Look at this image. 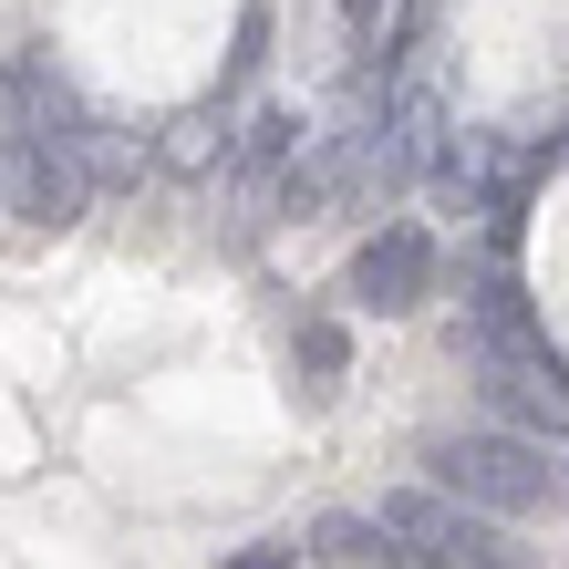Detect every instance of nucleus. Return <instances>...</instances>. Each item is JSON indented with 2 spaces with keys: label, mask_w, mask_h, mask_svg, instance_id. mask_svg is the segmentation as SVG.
<instances>
[{
  "label": "nucleus",
  "mask_w": 569,
  "mask_h": 569,
  "mask_svg": "<svg viewBox=\"0 0 569 569\" xmlns=\"http://www.w3.org/2000/svg\"><path fill=\"white\" fill-rule=\"evenodd\" d=\"M218 156H228V104H187L177 124L156 136V166L177 187H197V177H218Z\"/></svg>",
  "instance_id": "0eeeda50"
},
{
  "label": "nucleus",
  "mask_w": 569,
  "mask_h": 569,
  "mask_svg": "<svg viewBox=\"0 0 569 569\" xmlns=\"http://www.w3.org/2000/svg\"><path fill=\"white\" fill-rule=\"evenodd\" d=\"M311 146V114L300 104H259L249 124H228V156H218V177L239 187V197H270L280 187V166Z\"/></svg>",
  "instance_id": "39448f33"
},
{
  "label": "nucleus",
  "mask_w": 569,
  "mask_h": 569,
  "mask_svg": "<svg viewBox=\"0 0 569 569\" xmlns=\"http://www.w3.org/2000/svg\"><path fill=\"white\" fill-rule=\"evenodd\" d=\"M290 383L311 393V405H331V393L352 383V331H342V311H300V331H290Z\"/></svg>",
  "instance_id": "423d86ee"
},
{
  "label": "nucleus",
  "mask_w": 569,
  "mask_h": 569,
  "mask_svg": "<svg viewBox=\"0 0 569 569\" xmlns=\"http://www.w3.org/2000/svg\"><path fill=\"white\" fill-rule=\"evenodd\" d=\"M466 362H477L497 425L539 435V446H569V362L549 352V331H508V342H477L466 331Z\"/></svg>",
  "instance_id": "7ed1b4c3"
},
{
  "label": "nucleus",
  "mask_w": 569,
  "mask_h": 569,
  "mask_svg": "<svg viewBox=\"0 0 569 569\" xmlns=\"http://www.w3.org/2000/svg\"><path fill=\"white\" fill-rule=\"evenodd\" d=\"M342 21H352V42L373 52V21H383V0H342Z\"/></svg>",
  "instance_id": "9d476101"
},
{
  "label": "nucleus",
  "mask_w": 569,
  "mask_h": 569,
  "mask_svg": "<svg viewBox=\"0 0 569 569\" xmlns=\"http://www.w3.org/2000/svg\"><path fill=\"white\" fill-rule=\"evenodd\" d=\"M342 300L352 311H425L435 300V228L425 218H383L373 239H362L352 259H342Z\"/></svg>",
  "instance_id": "20e7f679"
},
{
  "label": "nucleus",
  "mask_w": 569,
  "mask_h": 569,
  "mask_svg": "<svg viewBox=\"0 0 569 569\" xmlns=\"http://www.w3.org/2000/svg\"><path fill=\"white\" fill-rule=\"evenodd\" d=\"M425 487L466 497V508L487 518H559L569 508V477H559V446H539V435L518 425H456L425 446Z\"/></svg>",
  "instance_id": "f257e3e1"
},
{
  "label": "nucleus",
  "mask_w": 569,
  "mask_h": 569,
  "mask_svg": "<svg viewBox=\"0 0 569 569\" xmlns=\"http://www.w3.org/2000/svg\"><path fill=\"white\" fill-rule=\"evenodd\" d=\"M300 549H280V539H259V549H239V559H228V569H290Z\"/></svg>",
  "instance_id": "1a4fd4ad"
},
{
  "label": "nucleus",
  "mask_w": 569,
  "mask_h": 569,
  "mask_svg": "<svg viewBox=\"0 0 569 569\" xmlns=\"http://www.w3.org/2000/svg\"><path fill=\"white\" fill-rule=\"evenodd\" d=\"M373 528L405 549V569H549L508 518L466 508V497H446V487H393L373 508Z\"/></svg>",
  "instance_id": "f03ea898"
},
{
  "label": "nucleus",
  "mask_w": 569,
  "mask_h": 569,
  "mask_svg": "<svg viewBox=\"0 0 569 569\" xmlns=\"http://www.w3.org/2000/svg\"><path fill=\"white\" fill-rule=\"evenodd\" d=\"M270 31H280V11H270V0H249V11H239V52H228V83H218V104H228V93H239V83L259 73V62H270Z\"/></svg>",
  "instance_id": "6e6552de"
}]
</instances>
